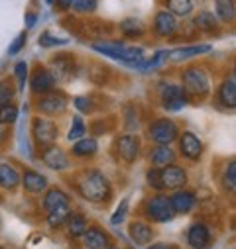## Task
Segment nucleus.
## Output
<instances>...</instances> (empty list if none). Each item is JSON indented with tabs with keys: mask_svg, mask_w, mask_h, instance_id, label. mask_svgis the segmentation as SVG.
I'll return each instance as SVG.
<instances>
[{
	"mask_svg": "<svg viewBox=\"0 0 236 249\" xmlns=\"http://www.w3.org/2000/svg\"><path fill=\"white\" fill-rule=\"evenodd\" d=\"M179 151H181V155L185 159L197 161L201 157V153H203V142H201V138L197 134H193V132H183L179 136Z\"/></svg>",
	"mask_w": 236,
	"mask_h": 249,
	"instance_id": "9d476101",
	"label": "nucleus"
},
{
	"mask_svg": "<svg viewBox=\"0 0 236 249\" xmlns=\"http://www.w3.org/2000/svg\"><path fill=\"white\" fill-rule=\"evenodd\" d=\"M47 2H53V0H47Z\"/></svg>",
	"mask_w": 236,
	"mask_h": 249,
	"instance_id": "09e8293b",
	"label": "nucleus"
},
{
	"mask_svg": "<svg viewBox=\"0 0 236 249\" xmlns=\"http://www.w3.org/2000/svg\"><path fill=\"white\" fill-rule=\"evenodd\" d=\"M20 173L10 163H0V186L6 191H14L20 184Z\"/></svg>",
	"mask_w": 236,
	"mask_h": 249,
	"instance_id": "412c9836",
	"label": "nucleus"
},
{
	"mask_svg": "<svg viewBox=\"0 0 236 249\" xmlns=\"http://www.w3.org/2000/svg\"><path fill=\"white\" fill-rule=\"evenodd\" d=\"M148 159H150L152 167H156V169H163V167L175 163V151H173L169 145H156V147L150 151Z\"/></svg>",
	"mask_w": 236,
	"mask_h": 249,
	"instance_id": "a211bd4d",
	"label": "nucleus"
},
{
	"mask_svg": "<svg viewBox=\"0 0 236 249\" xmlns=\"http://www.w3.org/2000/svg\"><path fill=\"white\" fill-rule=\"evenodd\" d=\"M18 118V108L14 104H4L0 106V124H14Z\"/></svg>",
	"mask_w": 236,
	"mask_h": 249,
	"instance_id": "473e14b6",
	"label": "nucleus"
},
{
	"mask_svg": "<svg viewBox=\"0 0 236 249\" xmlns=\"http://www.w3.org/2000/svg\"><path fill=\"white\" fill-rule=\"evenodd\" d=\"M169 200H171V206H173L175 214H189L197 204L195 195L189 193V191H177L173 196H169Z\"/></svg>",
	"mask_w": 236,
	"mask_h": 249,
	"instance_id": "f3484780",
	"label": "nucleus"
},
{
	"mask_svg": "<svg viewBox=\"0 0 236 249\" xmlns=\"http://www.w3.org/2000/svg\"><path fill=\"white\" fill-rule=\"evenodd\" d=\"M73 8L79 10V12L91 14V12H95V8H97V0H75Z\"/></svg>",
	"mask_w": 236,
	"mask_h": 249,
	"instance_id": "a19ab883",
	"label": "nucleus"
},
{
	"mask_svg": "<svg viewBox=\"0 0 236 249\" xmlns=\"http://www.w3.org/2000/svg\"><path fill=\"white\" fill-rule=\"evenodd\" d=\"M22 184H24V191H28L30 195H39L47 189V178L36 171H26Z\"/></svg>",
	"mask_w": 236,
	"mask_h": 249,
	"instance_id": "aec40b11",
	"label": "nucleus"
},
{
	"mask_svg": "<svg viewBox=\"0 0 236 249\" xmlns=\"http://www.w3.org/2000/svg\"><path fill=\"white\" fill-rule=\"evenodd\" d=\"M83 241L87 249H110V237L98 226L87 228V231L83 233Z\"/></svg>",
	"mask_w": 236,
	"mask_h": 249,
	"instance_id": "4468645a",
	"label": "nucleus"
},
{
	"mask_svg": "<svg viewBox=\"0 0 236 249\" xmlns=\"http://www.w3.org/2000/svg\"><path fill=\"white\" fill-rule=\"evenodd\" d=\"M83 134H85V124H83V120L79 116H75L73 118V128L67 134V138H69V142H77V140L83 138Z\"/></svg>",
	"mask_w": 236,
	"mask_h": 249,
	"instance_id": "c9c22d12",
	"label": "nucleus"
},
{
	"mask_svg": "<svg viewBox=\"0 0 236 249\" xmlns=\"http://www.w3.org/2000/svg\"><path fill=\"white\" fill-rule=\"evenodd\" d=\"M97 142L93 140V138H81V140H77L75 142V145H73V155H77V157H91V155H95L97 153Z\"/></svg>",
	"mask_w": 236,
	"mask_h": 249,
	"instance_id": "bb28decb",
	"label": "nucleus"
},
{
	"mask_svg": "<svg viewBox=\"0 0 236 249\" xmlns=\"http://www.w3.org/2000/svg\"><path fill=\"white\" fill-rule=\"evenodd\" d=\"M112 249H118V247H112Z\"/></svg>",
	"mask_w": 236,
	"mask_h": 249,
	"instance_id": "8fccbe9b",
	"label": "nucleus"
},
{
	"mask_svg": "<svg viewBox=\"0 0 236 249\" xmlns=\"http://www.w3.org/2000/svg\"><path fill=\"white\" fill-rule=\"evenodd\" d=\"M159 100L161 106L169 112H179L187 106V92L183 90V87L173 85V83H161L159 85Z\"/></svg>",
	"mask_w": 236,
	"mask_h": 249,
	"instance_id": "39448f33",
	"label": "nucleus"
},
{
	"mask_svg": "<svg viewBox=\"0 0 236 249\" xmlns=\"http://www.w3.org/2000/svg\"><path fill=\"white\" fill-rule=\"evenodd\" d=\"M177 18L169 12V10H159L154 18V32L159 36V37H173L177 34Z\"/></svg>",
	"mask_w": 236,
	"mask_h": 249,
	"instance_id": "f8f14e48",
	"label": "nucleus"
},
{
	"mask_svg": "<svg viewBox=\"0 0 236 249\" xmlns=\"http://www.w3.org/2000/svg\"><path fill=\"white\" fill-rule=\"evenodd\" d=\"M167 57H169V51H165V49H161V51H157L150 61H144V65H140L144 71H154V69H159L165 61H167Z\"/></svg>",
	"mask_w": 236,
	"mask_h": 249,
	"instance_id": "7c9ffc66",
	"label": "nucleus"
},
{
	"mask_svg": "<svg viewBox=\"0 0 236 249\" xmlns=\"http://www.w3.org/2000/svg\"><path fill=\"white\" fill-rule=\"evenodd\" d=\"M14 75H16V79H18L20 89H24L26 79H28V65H26V61H18L16 67H14Z\"/></svg>",
	"mask_w": 236,
	"mask_h": 249,
	"instance_id": "4c0bfd02",
	"label": "nucleus"
},
{
	"mask_svg": "<svg viewBox=\"0 0 236 249\" xmlns=\"http://www.w3.org/2000/svg\"><path fill=\"white\" fill-rule=\"evenodd\" d=\"M148 138L156 143V145H171L177 138H179V130H177V124L169 118H159L156 122L150 124L148 128Z\"/></svg>",
	"mask_w": 236,
	"mask_h": 249,
	"instance_id": "20e7f679",
	"label": "nucleus"
},
{
	"mask_svg": "<svg viewBox=\"0 0 236 249\" xmlns=\"http://www.w3.org/2000/svg\"><path fill=\"white\" fill-rule=\"evenodd\" d=\"M193 24H195L199 30H203V32H216V30H218V20H216V16H213L211 12H201V14H197L195 20H193Z\"/></svg>",
	"mask_w": 236,
	"mask_h": 249,
	"instance_id": "c85d7f7f",
	"label": "nucleus"
},
{
	"mask_svg": "<svg viewBox=\"0 0 236 249\" xmlns=\"http://www.w3.org/2000/svg\"><path fill=\"white\" fill-rule=\"evenodd\" d=\"M24 43H26V34H20V36H18V37H16V39L10 43L8 53H10V55H16V53H18V51L24 47Z\"/></svg>",
	"mask_w": 236,
	"mask_h": 249,
	"instance_id": "37998d69",
	"label": "nucleus"
},
{
	"mask_svg": "<svg viewBox=\"0 0 236 249\" xmlns=\"http://www.w3.org/2000/svg\"><path fill=\"white\" fill-rule=\"evenodd\" d=\"M159 178L163 191H179L187 184V171L179 165H167L159 169Z\"/></svg>",
	"mask_w": 236,
	"mask_h": 249,
	"instance_id": "0eeeda50",
	"label": "nucleus"
},
{
	"mask_svg": "<svg viewBox=\"0 0 236 249\" xmlns=\"http://www.w3.org/2000/svg\"><path fill=\"white\" fill-rule=\"evenodd\" d=\"M73 2H75V0H57V6L61 10H67V8L73 6Z\"/></svg>",
	"mask_w": 236,
	"mask_h": 249,
	"instance_id": "c03bdc74",
	"label": "nucleus"
},
{
	"mask_svg": "<svg viewBox=\"0 0 236 249\" xmlns=\"http://www.w3.org/2000/svg\"><path fill=\"white\" fill-rule=\"evenodd\" d=\"M146 180H148V184L152 186L154 191H163V189H161V178H159V169H156V167L148 169Z\"/></svg>",
	"mask_w": 236,
	"mask_h": 249,
	"instance_id": "e433bc0d",
	"label": "nucleus"
},
{
	"mask_svg": "<svg viewBox=\"0 0 236 249\" xmlns=\"http://www.w3.org/2000/svg\"><path fill=\"white\" fill-rule=\"evenodd\" d=\"M69 218H71V206H69V204H65V206H61V208H55V210L47 212V224H49L51 228H59V226L67 224Z\"/></svg>",
	"mask_w": 236,
	"mask_h": 249,
	"instance_id": "a878e982",
	"label": "nucleus"
},
{
	"mask_svg": "<svg viewBox=\"0 0 236 249\" xmlns=\"http://www.w3.org/2000/svg\"><path fill=\"white\" fill-rule=\"evenodd\" d=\"M75 108H77L79 112H85V114L93 112V110H95L93 98H89V96H77V98H75Z\"/></svg>",
	"mask_w": 236,
	"mask_h": 249,
	"instance_id": "ea45409f",
	"label": "nucleus"
},
{
	"mask_svg": "<svg viewBox=\"0 0 236 249\" xmlns=\"http://www.w3.org/2000/svg\"><path fill=\"white\" fill-rule=\"evenodd\" d=\"M187 243L191 249H207L211 243V231L205 224H193L187 230Z\"/></svg>",
	"mask_w": 236,
	"mask_h": 249,
	"instance_id": "2eb2a0df",
	"label": "nucleus"
},
{
	"mask_svg": "<svg viewBox=\"0 0 236 249\" xmlns=\"http://www.w3.org/2000/svg\"><path fill=\"white\" fill-rule=\"evenodd\" d=\"M216 18L220 22H234L236 20V2L234 0H215Z\"/></svg>",
	"mask_w": 236,
	"mask_h": 249,
	"instance_id": "393cba45",
	"label": "nucleus"
},
{
	"mask_svg": "<svg viewBox=\"0 0 236 249\" xmlns=\"http://www.w3.org/2000/svg\"><path fill=\"white\" fill-rule=\"evenodd\" d=\"M148 249H169L165 243H154V245H150Z\"/></svg>",
	"mask_w": 236,
	"mask_h": 249,
	"instance_id": "a18cd8bd",
	"label": "nucleus"
},
{
	"mask_svg": "<svg viewBox=\"0 0 236 249\" xmlns=\"http://www.w3.org/2000/svg\"><path fill=\"white\" fill-rule=\"evenodd\" d=\"M116 151L118 157L126 163H134L140 153V138L134 134H124L116 140Z\"/></svg>",
	"mask_w": 236,
	"mask_h": 249,
	"instance_id": "1a4fd4ad",
	"label": "nucleus"
},
{
	"mask_svg": "<svg viewBox=\"0 0 236 249\" xmlns=\"http://www.w3.org/2000/svg\"><path fill=\"white\" fill-rule=\"evenodd\" d=\"M36 22V18H34V14H28V26H32Z\"/></svg>",
	"mask_w": 236,
	"mask_h": 249,
	"instance_id": "49530a36",
	"label": "nucleus"
},
{
	"mask_svg": "<svg viewBox=\"0 0 236 249\" xmlns=\"http://www.w3.org/2000/svg\"><path fill=\"white\" fill-rule=\"evenodd\" d=\"M65 204H69V196L61 189H49L45 193V196H43V202H41V206H43L45 212H51L55 208H61Z\"/></svg>",
	"mask_w": 236,
	"mask_h": 249,
	"instance_id": "4be33fe9",
	"label": "nucleus"
},
{
	"mask_svg": "<svg viewBox=\"0 0 236 249\" xmlns=\"http://www.w3.org/2000/svg\"><path fill=\"white\" fill-rule=\"evenodd\" d=\"M67 108V98L63 92H43L38 100V110L43 114H61Z\"/></svg>",
	"mask_w": 236,
	"mask_h": 249,
	"instance_id": "9b49d317",
	"label": "nucleus"
},
{
	"mask_svg": "<svg viewBox=\"0 0 236 249\" xmlns=\"http://www.w3.org/2000/svg\"><path fill=\"white\" fill-rule=\"evenodd\" d=\"M181 83H183V90L187 94L193 96H207L211 92V83H209V75L205 69L201 67H187L181 73Z\"/></svg>",
	"mask_w": 236,
	"mask_h": 249,
	"instance_id": "7ed1b4c3",
	"label": "nucleus"
},
{
	"mask_svg": "<svg viewBox=\"0 0 236 249\" xmlns=\"http://www.w3.org/2000/svg\"><path fill=\"white\" fill-rule=\"evenodd\" d=\"M234 81H236V63H234Z\"/></svg>",
	"mask_w": 236,
	"mask_h": 249,
	"instance_id": "de8ad7c7",
	"label": "nucleus"
},
{
	"mask_svg": "<svg viewBox=\"0 0 236 249\" xmlns=\"http://www.w3.org/2000/svg\"><path fill=\"white\" fill-rule=\"evenodd\" d=\"M216 100L224 108H236V81L234 79H226L220 83L216 90Z\"/></svg>",
	"mask_w": 236,
	"mask_h": 249,
	"instance_id": "6ab92c4d",
	"label": "nucleus"
},
{
	"mask_svg": "<svg viewBox=\"0 0 236 249\" xmlns=\"http://www.w3.org/2000/svg\"><path fill=\"white\" fill-rule=\"evenodd\" d=\"M55 81H57V79H55V75H53L49 69L38 67V69L34 71V75H32L30 85H32V90H34V92L43 94V92H49V90L53 89Z\"/></svg>",
	"mask_w": 236,
	"mask_h": 249,
	"instance_id": "dca6fc26",
	"label": "nucleus"
},
{
	"mask_svg": "<svg viewBox=\"0 0 236 249\" xmlns=\"http://www.w3.org/2000/svg\"><path fill=\"white\" fill-rule=\"evenodd\" d=\"M130 237L136 245H148L154 237V230L146 222H134L130 226Z\"/></svg>",
	"mask_w": 236,
	"mask_h": 249,
	"instance_id": "5701e85b",
	"label": "nucleus"
},
{
	"mask_svg": "<svg viewBox=\"0 0 236 249\" xmlns=\"http://www.w3.org/2000/svg\"><path fill=\"white\" fill-rule=\"evenodd\" d=\"M120 28H122V32L126 34V36H142L144 34V24L140 22V20H136V18H130V20H124L122 24H120Z\"/></svg>",
	"mask_w": 236,
	"mask_h": 249,
	"instance_id": "2f4dec72",
	"label": "nucleus"
},
{
	"mask_svg": "<svg viewBox=\"0 0 236 249\" xmlns=\"http://www.w3.org/2000/svg\"><path fill=\"white\" fill-rule=\"evenodd\" d=\"M128 202H130V198L126 196V198L120 200V204H118V210H116V212L112 214V218H110V222H112L114 226L122 224V222L126 220V216H128Z\"/></svg>",
	"mask_w": 236,
	"mask_h": 249,
	"instance_id": "f704fd0d",
	"label": "nucleus"
},
{
	"mask_svg": "<svg viewBox=\"0 0 236 249\" xmlns=\"http://www.w3.org/2000/svg\"><path fill=\"white\" fill-rule=\"evenodd\" d=\"M77 189L91 202H106L110 198V182L100 171H85L77 182Z\"/></svg>",
	"mask_w": 236,
	"mask_h": 249,
	"instance_id": "f257e3e1",
	"label": "nucleus"
},
{
	"mask_svg": "<svg viewBox=\"0 0 236 249\" xmlns=\"http://www.w3.org/2000/svg\"><path fill=\"white\" fill-rule=\"evenodd\" d=\"M167 8L173 16H187L195 8V0H167Z\"/></svg>",
	"mask_w": 236,
	"mask_h": 249,
	"instance_id": "cd10ccee",
	"label": "nucleus"
},
{
	"mask_svg": "<svg viewBox=\"0 0 236 249\" xmlns=\"http://www.w3.org/2000/svg\"><path fill=\"white\" fill-rule=\"evenodd\" d=\"M213 47L211 43H199V45H189V47H179V49H175L169 53L171 59L175 61H183V59H189V57H197V55H203V53H209Z\"/></svg>",
	"mask_w": 236,
	"mask_h": 249,
	"instance_id": "b1692460",
	"label": "nucleus"
},
{
	"mask_svg": "<svg viewBox=\"0 0 236 249\" xmlns=\"http://www.w3.org/2000/svg\"><path fill=\"white\" fill-rule=\"evenodd\" d=\"M12 96H14V89L8 83H0V106L10 104Z\"/></svg>",
	"mask_w": 236,
	"mask_h": 249,
	"instance_id": "79ce46f5",
	"label": "nucleus"
},
{
	"mask_svg": "<svg viewBox=\"0 0 236 249\" xmlns=\"http://www.w3.org/2000/svg\"><path fill=\"white\" fill-rule=\"evenodd\" d=\"M39 43H41L43 47H53V45H65L67 39H65V37H53L49 32H45V34L39 37Z\"/></svg>",
	"mask_w": 236,
	"mask_h": 249,
	"instance_id": "58836bf2",
	"label": "nucleus"
},
{
	"mask_svg": "<svg viewBox=\"0 0 236 249\" xmlns=\"http://www.w3.org/2000/svg\"><path fill=\"white\" fill-rule=\"evenodd\" d=\"M146 214L154 222H171L175 218V210L171 206L169 196L156 195L146 202Z\"/></svg>",
	"mask_w": 236,
	"mask_h": 249,
	"instance_id": "423d86ee",
	"label": "nucleus"
},
{
	"mask_svg": "<svg viewBox=\"0 0 236 249\" xmlns=\"http://www.w3.org/2000/svg\"><path fill=\"white\" fill-rule=\"evenodd\" d=\"M93 49L102 53V55H108L112 59H118L122 61L126 65H142L144 63V49L142 47H130L126 43H120V41H97L93 43Z\"/></svg>",
	"mask_w": 236,
	"mask_h": 249,
	"instance_id": "f03ea898",
	"label": "nucleus"
},
{
	"mask_svg": "<svg viewBox=\"0 0 236 249\" xmlns=\"http://www.w3.org/2000/svg\"><path fill=\"white\" fill-rule=\"evenodd\" d=\"M32 132H34V140H36V143L38 145H53V142L57 140V126L53 122H49V120H45V118H36L34 120V128H32Z\"/></svg>",
	"mask_w": 236,
	"mask_h": 249,
	"instance_id": "6e6552de",
	"label": "nucleus"
},
{
	"mask_svg": "<svg viewBox=\"0 0 236 249\" xmlns=\"http://www.w3.org/2000/svg\"><path fill=\"white\" fill-rule=\"evenodd\" d=\"M67 224H69V235L71 237H83V233L87 231V220L83 216H79V214L77 216L71 214Z\"/></svg>",
	"mask_w": 236,
	"mask_h": 249,
	"instance_id": "c756f323",
	"label": "nucleus"
},
{
	"mask_svg": "<svg viewBox=\"0 0 236 249\" xmlns=\"http://www.w3.org/2000/svg\"><path fill=\"white\" fill-rule=\"evenodd\" d=\"M224 184L228 191L236 193V159H232L224 169Z\"/></svg>",
	"mask_w": 236,
	"mask_h": 249,
	"instance_id": "72a5a7b5",
	"label": "nucleus"
},
{
	"mask_svg": "<svg viewBox=\"0 0 236 249\" xmlns=\"http://www.w3.org/2000/svg\"><path fill=\"white\" fill-rule=\"evenodd\" d=\"M41 161L53 169V171H61V169H67L69 167V157L67 153L61 149V147H57V145H47L43 151H41Z\"/></svg>",
	"mask_w": 236,
	"mask_h": 249,
	"instance_id": "ddd939ff",
	"label": "nucleus"
}]
</instances>
